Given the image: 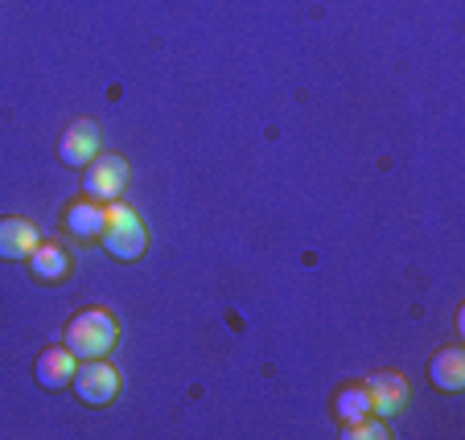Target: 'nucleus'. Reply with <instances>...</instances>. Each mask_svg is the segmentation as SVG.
<instances>
[{"label":"nucleus","instance_id":"f257e3e1","mask_svg":"<svg viewBox=\"0 0 465 440\" xmlns=\"http://www.w3.org/2000/svg\"><path fill=\"white\" fill-rule=\"evenodd\" d=\"M115 342H120V321L107 308H83L66 326V350L74 358H107Z\"/></svg>","mask_w":465,"mask_h":440},{"label":"nucleus","instance_id":"f03ea898","mask_svg":"<svg viewBox=\"0 0 465 440\" xmlns=\"http://www.w3.org/2000/svg\"><path fill=\"white\" fill-rule=\"evenodd\" d=\"M104 247L115 259H141L149 247V230H144L141 214L124 202H107V227H104Z\"/></svg>","mask_w":465,"mask_h":440},{"label":"nucleus","instance_id":"7ed1b4c3","mask_svg":"<svg viewBox=\"0 0 465 440\" xmlns=\"http://www.w3.org/2000/svg\"><path fill=\"white\" fill-rule=\"evenodd\" d=\"M74 396L87 407H112L120 396V370L104 358H87V367L74 370Z\"/></svg>","mask_w":465,"mask_h":440},{"label":"nucleus","instance_id":"20e7f679","mask_svg":"<svg viewBox=\"0 0 465 440\" xmlns=\"http://www.w3.org/2000/svg\"><path fill=\"white\" fill-rule=\"evenodd\" d=\"M124 185H128V161L115 157V152L95 157L87 165V173H83V190H87V198H95V202H104V206L124 194Z\"/></svg>","mask_w":465,"mask_h":440},{"label":"nucleus","instance_id":"39448f33","mask_svg":"<svg viewBox=\"0 0 465 440\" xmlns=\"http://www.w3.org/2000/svg\"><path fill=\"white\" fill-rule=\"evenodd\" d=\"M58 157H62V165L87 169L91 161L99 157V128H95V123H91V120L71 123V128L62 132V141H58Z\"/></svg>","mask_w":465,"mask_h":440},{"label":"nucleus","instance_id":"423d86ee","mask_svg":"<svg viewBox=\"0 0 465 440\" xmlns=\"http://www.w3.org/2000/svg\"><path fill=\"white\" fill-rule=\"evenodd\" d=\"M74 370H79V358H74L66 346H50V350L37 354L34 375L45 391H62V387H71L74 383Z\"/></svg>","mask_w":465,"mask_h":440},{"label":"nucleus","instance_id":"0eeeda50","mask_svg":"<svg viewBox=\"0 0 465 440\" xmlns=\"http://www.w3.org/2000/svg\"><path fill=\"white\" fill-rule=\"evenodd\" d=\"M74 268V259L62 251L58 243H37L34 247V256H29V276H34L37 284H58L66 280Z\"/></svg>","mask_w":465,"mask_h":440},{"label":"nucleus","instance_id":"6e6552de","mask_svg":"<svg viewBox=\"0 0 465 440\" xmlns=\"http://www.w3.org/2000/svg\"><path fill=\"white\" fill-rule=\"evenodd\" d=\"M37 239V227L29 219H0V259H29Z\"/></svg>","mask_w":465,"mask_h":440},{"label":"nucleus","instance_id":"1a4fd4ad","mask_svg":"<svg viewBox=\"0 0 465 440\" xmlns=\"http://www.w3.org/2000/svg\"><path fill=\"white\" fill-rule=\"evenodd\" d=\"M66 230H71L74 239H83V243H91V239H104V227H107V206L95 202V198H87V202H74L71 210H66Z\"/></svg>","mask_w":465,"mask_h":440},{"label":"nucleus","instance_id":"9d476101","mask_svg":"<svg viewBox=\"0 0 465 440\" xmlns=\"http://www.w3.org/2000/svg\"><path fill=\"white\" fill-rule=\"evenodd\" d=\"M367 396H371V412L379 416H395L408 404V383L400 375H371L367 379Z\"/></svg>","mask_w":465,"mask_h":440},{"label":"nucleus","instance_id":"9b49d317","mask_svg":"<svg viewBox=\"0 0 465 440\" xmlns=\"http://www.w3.org/2000/svg\"><path fill=\"white\" fill-rule=\"evenodd\" d=\"M429 379H432V387H440V391H449V396H457V391L465 387V354L457 350V346H449V350L432 354Z\"/></svg>","mask_w":465,"mask_h":440},{"label":"nucleus","instance_id":"f8f14e48","mask_svg":"<svg viewBox=\"0 0 465 440\" xmlns=\"http://www.w3.org/2000/svg\"><path fill=\"white\" fill-rule=\"evenodd\" d=\"M367 412H371V396H367V387H346L342 396H338V416H342V424L362 420Z\"/></svg>","mask_w":465,"mask_h":440},{"label":"nucleus","instance_id":"ddd939ff","mask_svg":"<svg viewBox=\"0 0 465 440\" xmlns=\"http://www.w3.org/2000/svg\"><path fill=\"white\" fill-rule=\"evenodd\" d=\"M342 436L346 440H362V436H375V440H387V428L379 420H367V416H362V420H351L342 428Z\"/></svg>","mask_w":465,"mask_h":440}]
</instances>
